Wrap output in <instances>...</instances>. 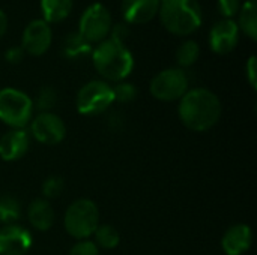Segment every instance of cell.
Segmentation results:
<instances>
[{
    "instance_id": "1",
    "label": "cell",
    "mask_w": 257,
    "mask_h": 255,
    "mask_svg": "<svg viewBox=\"0 0 257 255\" xmlns=\"http://www.w3.org/2000/svg\"><path fill=\"white\" fill-rule=\"evenodd\" d=\"M223 113L220 98L209 89L196 87L179 99L178 114L184 126L194 132H205L214 128Z\"/></svg>"
},
{
    "instance_id": "2",
    "label": "cell",
    "mask_w": 257,
    "mask_h": 255,
    "mask_svg": "<svg viewBox=\"0 0 257 255\" xmlns=\"http://www.w3.org/2000/svg\"><path fill=\"white\" fill-rule=\"evenodd\" d=\"M90 54L96 72L108 81H125L133 72L134 57L123 42L107 38L96 44Z\"/></svg>"
},
{
    "instance_id": "3",
    "label": "cell",
    "mask_w": 257,
    "mask_h": 255,
    "mask_svg": "<svg viewBox=\"0 0 257 255\" xmlns=\"http://www.w3.org/2000/svg\"><path fill=\"white\" fill-rule=\"evenodd\" d=\"M158 17L163 27L176 36H188L197 32L203 23L199 0H160Z\"/></svg>"
},
{
    "instance_id": "4",
    "label": "cell",
    "mask_w": 257,
    "mask_h": 255,
    "mask_svg": "<svg viewBox=\"0 0 257 255\" xmlns=\"http://www.w3.org/2000/svg\"><path fill=\"white\" fill-rule=\"evenodd\" d=\"M63 224L71 237L77 240H86L93 236L99 225V210L89 198L75 200L66 209Z\"/></svg>"
},
{
    "instance_id": "5",
    "label": "cell",
    "mask_w": 257,
    "mask_h": 255,
    "mask_svg": "<svg viewBox=\"0 0 257 255\" xmlns=\"http://www.w3.org/2000/svg\"><path fill=\"white\" fill-rule=\"evenodd\" d=\"M33 101L23 90L5 87L0 90V120L12 129H24L33 116Z\"/></svg>"
},
{
    "instance_id": "6",
    "label": "cell",
    "mask_w": 257,
    "mask_h": 255,
    "mask_svg": "<svg viewBox=\"0 0 257 255\" xmlns=\"http://www.w3.org/2000/svg\"><path fill=\"white\" fill-rule=\"evenodd\" d=\"M111 27L113 18L108 8L99 2H95L89 5L80 15L77 32L92 45L107 39Z\"/></svg>"
},
{
    "instance_id": "7",
    "label": "cell",
    "mask_w": 257,
    "mask_h": 255,
    "mask_svg": "<svg viewBox=\"0 0 257 255\" xmlns=\"http://www.w3.org/2000/svg\"><path fill=\"white\" fill-rule=\"evenodd\" d=\"M114 102L113 89L107 81L92 80L77 93V110L83 116H96L104 113Z\"/></svg>"
},
{
    "instance_id": "8",
    "label": "cell",
    "mask_w": 257,
    "mask_h": 255,
    "mask_svg": "<svg viewBox=\"0 0 257 255\" xmlns=\"http://www.w3.org/2000/svg\"><path fill=\"white\" fill-rule=\"evenodd\" d=\"M151 93L155 99L172 102L181 99L190 89V80L184 69L167 68L151 80Z\"/></svg>"
},
{
    "instance_id": "9",
    "label": "cell",
    "mask_w": 257,
    "mask_h": 255,
    "mask_svg": "<svg viewBox=\"0 0 257 255\" xmlns=\"http://www.w3.org/2000/svg\"><path fill=\"white\" fill-rule=\"evenodd\" d=\"M30 122H32L30 132L33 138L41 144H45V146L59 144L66 135V126L63 120L51 111L39 113Z\"/></svg>"
},
{
    "instance_id": "10",
    "label": "cell",
    "mask_w": 257,
    "mask_h": 255,
    "mask_svg": "<svg viewBox=\"0 0 257 255\" xmlns=\"http://www.w3.org/2000/svg\"><path fill=\"white\" fill-rule=\"evenodd\" d=\"M51 42H53L51 27L42 18L32 20L24 27L21 36V48L24 50V53L35 57L44 56L50 50Z\"/></svg>"
},
{
    "instance_id": "11",
    "label": "cell",
    "mask_w": 257,
    "mask_h": 255,
    "mask_svg": "<svg viewBox=\"0 0 257 255\" xmlns=\"http://www.w3.org/2000/svg\"><path fill=\"white\" fill-rule=\"evenodd\" d=\"M239 42V29L235 20H217L209 30V47L215 54L224 56L232 53Z\"/></svg>"
},
{
    "instance_id": "12",
    "label": "cell",
    "mask_w": 257,
    "mask_h": 255,
    "mask_svg": "<svg viewBox=\"0 0 257 255\" xmlns=\"http://www.w3.org/2000/svg\"><path fill=\"white\" fill-rule=\"evenodd\" d=\"M32 246V234L21 225L0 228V255H24Z\"/></svg>"
},
{
    "instance_id": "13",
    "label": "cell",
    "mask_w": 257,
    "mask_h": 255,
    "mask_svg": "<svg viewBox=\"0 0 257 255\" xmlns=\"http://www.w3.org/2000/svg\"><path fill=\"white\" fill-rule=\"evenodd\" d=\"M160 0H122L120 12L123 23L146 24L158 15Z\"/></svg>"
},
{
    "instance_id": "14",
    "label": "cell",
    "mask_w": 257,
    "mask_h": 255,
    "mask_svg": "<svg viewBox=\"0 0 257 255\" xmlns=\"http://www.w3.org/2000/svg\"><path fill=\"white\" fill-rule=\"evenodd\" d=\"M30 146L29 134L24 129H11L0 138V158L12 162L23 158Z\"/></svg>"
},
{
    "instance_id": "15",
    "label": "cell",
    "mask_w": 257,
    "mask_h": 255,
    "mask_svg": "<svg viewBox=\"0 0 257 255\" xmlns=\"http://www.w3.org/2000/svg\"><path fill=\"white\" fill-rule=\"evenodd\" d=\"M253 243V233L251 228L245 224H236L230 227L223 239L221 248L226 255H242L245 254Z\"/></svg>"
},
{
    "instance_id": "16",
    "label": "cell",
    "mask_w": 257,
    "mask_h": 255,
    "mask_svg": "<svg viewBox=\"0 0 257 255\" xmlns=\"http://www.w3.org/2000/svg\"><path fill=\"white\" fill-rule=\"evenodd\" d=\"M27 218L30 225L38 231H48L54 222V210L48 200L36 198L27 209Z\"/></svg>"
},
{
    "instance_id": "17",
    "label": "cell",
    "mask_w": 257,
    "mask_h": 255,
    "mask_svg": "<svg viewBox=\"0 0 257 255\" xmlns=\"http://www.w3.org/2000/svg\"><path fill=\"white\" fill-rule=\"evenodd\" d=\"M74 0H41L42 20L48 24L60 23L72 12Z\"/></svg>"
},
{
    "instance_id": "18",
    "label": "cell",
    "mask_w": 257,
    "mask_h": 255,
    "mask_svg": "<svg viewBox=\"0 0 257 255\" xmlns=\"http://www.w3.org/2000/svg\"><path fill=\"white\" fill-rule=\"evenodd\" d=\"M238 29L251 41L257 39V15H256V0H247L241 5L238 12Z\"/></svg>"
},
{
    "instance_id": "19",
    "label": "cell",
    "mask_w": 257,
    "mask_h": 255,
    "mask_svg": "<svg viewBox=\"0 0 257 255\" xmlns=\"http://www.w3.org/2000/svg\"><path fill=\"white\" fill-rule=\"evenodd\" d=\"M62 53L68 59H80L92 53V45L75 30V32H69L63 38Z\"/></svg>"
},
{
    "instance_id": "20",
    "label": "cell",
    "mask_w": 257,
    "mask_h": 255,
    "mask_svg": "<svg viewBox=\"0 0 257 255\" xmlns=\"http://www.w3.org/2000/svg\"><path fill=\"white\" fill-rule=\"evenodd\" d=\"M199 56H200V47L193 39L184 41L176 50V62L181 69L193 66L199 60Z\"/></svg>"
},
{
    "instance_id": "21",
    "label": "cell",
    "mask_w": 257,
    "mask_h": 255,
    "mask_svg": "<svg viewBox=\"0 0 257 255\" xmlns=\"http://www.w3.org/2000/svg\"><path fill=\"white\" fill-rule=\"evenodd\" d=\"M21 206L20 201L12 195H2L0 197V224L11 225L20 219Z\"/></svg>"
},
{
    "instance_id": "22",
    "label": "cell",
    "mask_w": 257,
    "mask_h": 255,
    "mask_svg": "<svg viewBox=\"0 0 257 255\" xmlns=\"http://www.w3.org/2000/svg\"><path fill=\"white\" fill-rule=\"evenodd\" d=\"M93 236H95V245L101 246L104 249H114L120 242V236H119L117 230L107 224L98 225Z\"/></svg>"
},
{
    "instance_id": "23",
    "label": "cell",
    "mask_w": 257,
    "mask_h": 255,
    "mask_svg": "<svg viewBox=\"0 0 257 255\" xmlns=\"http://www.w3.org/2000/svg\"><path fill=\"white\" fill-rule=\"evenodd\" d=\"M57 92L56 89L50 87V86H44L36 96V101L33 102V107H36L38 110H41V113H48L50 110H53L57 104Z\"/></svg>"
},
{
    "instance_id": "24",
    "label": "cell",
    "mask_w": 257,
    "mask_h": 255,
    "mask_svg": "<svg viewBox=\"0 0 257 255\" xmlns=\"http://www.w3.org/2000/svg\"><path fill=\"white\" fill-rule=\"evenodd\" d=\"M113 89V95H114V101L120 102V104H128L133 102L137 96V89L134 84L126 83V81H119L116 83V86L111 87Z\"/></svg>"
},
{
    "instance_id": "25",
    "label": "cell",
    "mask_w": 257,
    "mask_h": 255,
    "mask_svg": "<svg viewBox=\"0 0 257 255\" xmlns=\"http://www.w3.org/2000/svg\"><path fill=\"white\" fill-rule=\"evenodd\" d=\"M65 189V180L60 176H50L42 183V195L45 200L57 198Z\"/></svg>"
},
{
    "instance_id": "26",
    "label": "cell",
    "mask_w": 257,
    "mask_h": 255,
    "mask_svg": "<svg viewBox=\"0 0 257 255\" xmlns=\"http://www.w3.org/2000/svg\"><path fill=\"white\" fill-rule=\"evenodd\" d=\"M241 5H242L241 0H217L218 12L223 15V18H230V20H233L238 15Z\"/></svg>"
},
{
    "instance_id": "27",
    "label": "cell",
    "mask_w": 257,
    "mask_h": 255,
    "mask_svg": "<svg viewBox=\"0 0 257 255\" xmlns=\"http://www.w3.org/2000/svg\"><path fill=\"white\" fill-rule=\"evenodd\" d=\"M68 255H99V249L95 245V242H90L89 239H86V240H78L71 248Z\"/></svg>"
},
{
    "instance_id": "28",
    "label": "cell",
    "mask_w": 257,
    "mask_h": 255,
    "mask_svg": "<svg viewBox=\"0 0 257 255\" xmlns=\"http://www.w3.org/2000/svg\"><path fill=\"white\" fill-rule=\"evenodd\" d=\"M128 33H130L128 24H126V23H117V24H113L108 38H111V39H114V41H119V42H123V44H125V39H126Z\"/></svg>"
},
{
    "instance_id": "29",
    "label": "cell",
    "mask_w": 257,
    "mask_h": 255,
    "mask_svg": "<svg viewBox=\"0 0 257 255\" xmlns=\"http://www.w3.org/2000/svg\"><path fill=\"white\" fill-rule=\"evenodd\" d=\"M245 75H247V80L250 83V86L253 89L257 87V59L256 56H251L248 60H247V65H245Z\"/></svg>"
},
{
    "instance_id": "30",
    "label": "cell",
    "mask_w": 257,
    "mask_h": 255,
    "mask_svg": "<svg viewBox=\"0 0 257 255\" xmlns=\"http://www.w3.org/2000/svg\"><path fill=\"white\" fill-rule=\"evenodd\" d=\"M24 50L21 48V45L20 47H11V48H8L6 51H5V59L9 62V63H12V65H15V63H20L21 60H23V57H24Z\"/></svg>"
},
{
    "instance_id": "31",
    "label": "cell",
    "mask_w": 257,
    "mask_h": 255,
    "mask_svg": "<svg viewBox=\"0 0 257 255\" xmlns=\"http://www.w3.org/2000/svg\"><path fill=\"white\" fill-rule=\"evenodd\" d=\"M8 30V15L3 9H0V38L6 33Z\"/></svg>"
}]
</instances>
